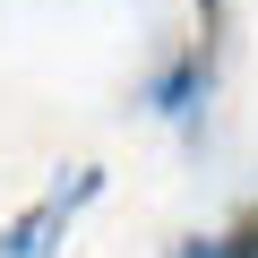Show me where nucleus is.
Wrapping results in <instances>:
<instances>
[{"label": "nucleus", "mask_w": 258, "mask_h": 258, "mask_svg": "<svg viewBox=\"0 0 258 258\" xmlns=\"http://www.w3.org/2000/svg\"><path fill=\"white\" fill-rule=\"evenodd\" d=\"M95 189H103V172H78V181H69V198H43V207H26L9 232H0V258H43V249H52V232H60V224H69V215H78Z\"/></svg>", "instance_id": "1"}, {"label": "nucleus", "mask_w": 258, "mask_h": 258, "mask_svg": "<svg viewBox=\"0 0 258 258\" xmlns=\"http://www.w3.org/2000/svg\"><path fill=\"white\" fill-rule=\"evenodd\" d=\"M198 95H207V43H198V52H181V60L164 69V86H155V112H172V120H181Z\"/></svg>", "instance_id": "2"}, {"label": "nucleus", "mask_w": 258, "mask_h": 258, "mask_svg": "<svg viewBox=\"0 0 258 258\" xmlns=\"http://www.w3.org/2000/svg\"><path fill=\"white\" fill-rule=\"evenodd\" d=\"M215 249H224V258H258V207H249V215H241V224H232Z\"/></svg>", "instance_id": "3"}, {"label": "nucleus", "mask_w": 258, "mask_h": 258, "mask_svg": "<svg viewBox=\"0 0 258 258\" xmlns=\"http://www.w3.org/2000/svg\"><path fill=\"white\" fill-rule=\"evenodd\" d=\"M172 258H224V249H215V241H181Z\"/></svg>", "instance_id": "4"}]
</instances>
